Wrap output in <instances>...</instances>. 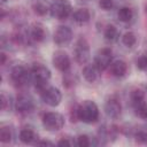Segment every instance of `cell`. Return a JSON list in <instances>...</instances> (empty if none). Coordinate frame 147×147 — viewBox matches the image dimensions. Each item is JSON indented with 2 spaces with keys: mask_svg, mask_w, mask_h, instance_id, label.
I'll use <instances>...</instances> for the list:
<instances>
[{
  "mask_svg": "<svg viewBox=\"0 0 147 147\" xmlns=\"http://www.w3.org/2000/svg\"><path fill=\"white\" fill-rule=\"evenodd\" d=\"M78 117L79 121L92 124L99 118V108L96 103L92 100H85L80 105H78Z\"/></svg>",
  "mask_w": 147,
  "mask_h": 147,
  "instance_id": "6da1fadb",
  "label": "cell"
},
{
  "mask_svg": "<svg viewBox=\"0 0 147 147\" xmlns=\"http://www.w3.org/2000/svg\"><path fill=\"white\" fill-rule=\"evenodd\" d=\"M30 72H31V80L34 83L36 88L42 91L45 87H47L48 80L51 79V71L46 65L37 63L30 69Z\"/></svg>",
  "mask_w": 147,
  "mask_h": 147,
  "instance_id": "7a4b0ae2",
  "label": "cell"
},
{
  "mask_svg": "<svg viewBox=\"0 0 147 147\" xmlns=\"http://www.w3.org/2000/svg\"><path fill=\"white\" fill-rule=\"evenodd\" d=\"M49 14L56 20H65L72 14V7L69 0H55L49 7Z\"/></svg>",
  "mask_w": 147,
  "mask_h": 147,
  "instance_id": "3957f363",
  "label": "cell"
},
{
  "mask_svg": "<svg viewBox=\"0 0 147 147\" xmlns=\"http://www.w3.org/2000/svg\"><path fill=\"white\" fill-rule=\"evenodd\" d=\"M42 125L47 131H59L64 125V117L56 111H48L42 116Z\"/></svg>",
  "mask_w": 147,
  "mask_h": 147,
  "instance_id": "277c9868",
  "label": "cell"
},
{
  "mask_svg": "<svg viewBox=\"0 0 147 147\" xmlns=\"http://www.w3.org/2000/svg\"><path fill=\"white\" fill-rule=\"evenodd\" d=\"M90 55H91V51H90L88 41L84 37L78 38L74 47V56L76 62H78L79 64H85L90 60Z\"/></svg>",
  "mask_w": 147,
  "mask_h": 147,
  "instance_id": "5b68a950",
  "label": "cell"
},
{
  "mask_svg": "<svg viewBox=\"0 0 147 147\" xmlns=\"http://www.w3.org/2000/svg\"><path fill=\"white\" fill-rule=\"evenodd\" d=\"M40 98L44 103L49 107H56L60 105L62 100V94L59 88L54 86H47L42 91H40Z\"/></svg>",
  "mask_w": 147,
  "mask_h": 147,
  "instance_id": "8992f818",
  "label": "cell"
},
{
  "mask_svg": "<svg viewBox=\"0 0 147 147\" xmlns=\"http://www.w3.org/2000/svg\"><path fill=\"white\" fill-rule=\"evenodd\" d=\"M10 78L17 86H24L31 79V72L24 65H15L10 71Z\"/></svg>",
  "mask_w": 147,
  "mask_h": 147,
  "instance_id": "52a82bcc",
  "label": "cell"
},
{
  "mask_svg": "<svg viewBox=\"0 0 147 147\" xmlns=\"http://www.w3.org/2000/svg\"><path fill=\"white\" fill-rule=\"evenodd\" d=\"M111 62H113V52L110 48L105 47V48H101L100 51H98L93 63L99 68L100 71H103L109 68Z\"/></svg>",
  "mask_w": 147,
  "mask_h": 147,
  "instance_id": "ba28073f",
  "label": "cell"
},
{
  "mask_svg": "<svg viewBox=\"0 0 147 147\" xmlns=\"http://www.w3.org/2000/svg\"><path fill=\"white\" fill-rule=\"evenodd\" d=\"M53 39L57 46H67L72 40V30L67 25H60L55 30Z\"/></svg>",
  "mask_w": 147,
  "mask_h": 147,
  "instance_id": "9c48e42d",
  "label": "cell"
},
{
  "mask_svg": "<svg viewBox=\"0 0 147 147\" xmlns=\"http://www.w3.org/2000/svg\"><path fill=\"white\" fill-rule=\"evenodd\" d=\"M52 62L53 65L61 72H67L70 69V64H71L69 55L63 51H56L53 54Z\"/></svg>",
  "mask_w": 147,
  "mask_h": 147,
  "instance_id": "30bf717a",
  "label": "cell"
},
{
  "mask_svg": "<svg viewBox=\"0 0 147 147\" xmlns=\"http://www.w3.org/2000/svg\"><path fill=\"white\" fill-rule=\"evenodd\" d=\"M15 107H16V109H17L18 113H21V114H28V113L32 111V109L34 107V102H33V99L30 95H28V94H21L16 99Z\"/></svg>",
  "mask_w": 147,
  "mask_h": 147,
  "instance_id": "8fae6325",
  "label": "cell"
},
{
  "mask_svg": "<svg viewBox=\"0 0 147 147\" xmlns=\"http://www.w3.org/2000/svg\"><path fill=\"white\" fill-rule=\"evenodd\" d=\"M105 113L111 118H117L122 113V105L115 96H110L105 102Z\"/></svg>",
  "mask_w": 147,
  "mask_h": 147,
  "instance_id": "7c38bea8",
  "label": "cell"
},
{
  "mask_svg": "<svg viewBox=\"0 0 147 147\" xmlns=\"http://www.w3.org/2000/svg\"><path fill=\"white\" fill-rule=\"evenodd\" d=\"M130 100H131V103H132L136 113L138 115H140L144 107L146 106V103H145V92L141 91L140 88L132 90L131 93H130Z\"/></svg>",
  "mask_w": 147,
  "mask_h": 147,
  "instance_id": "4fadbf2b",
  "label": "cell"
},
{
  "mask_svg": "<svg viewBox=\"0 0 147 147\" xmlns=\"http://www.w3.org/2000/svg\"><path fill=\"white\" fill-rule=\"evenodd\" d=\"M109 71L114 77L122 78L127 72V64L123 60H115L109 65Z\"/></svg>",
  "mask_w": 147,
  "mask_h": 147,
  "instance_id": "5bb4252c",
  "label": "cell"
},
{
  "mask_svg": "<svg viewBox=\"0 0 147 147\" xmlns=\"http://www.w3.org/2000/svg\"><path fill=\"white\" fill-rule=\"evenodd\" d=\"M29 33L30 38L36 42H41L46 38V30L40 23H33L29 29Z\"/></svg>",
  "mask_w": 147,
  "mask_h": 147,
  "instance_id": "9a60e30c",
  "label": "cell"
},
{
  "mask_svg": "<svg viewBox=\"0 0 147 147\" xmlns=\"http://www.w3.org/2000/svg\"><path fill=\"white\" fill-rule=\"evenodd\" d=\"M71 17H72L75 23H77L79 25H83V24H86V23L90 22L91 11L87 8H78L71 14Z\"/></svg>",
  "mask_w": 147,
  "mask_h": 147,
  "instance_id": "2e32d148",
  "label": "cell"
},
{
  "mask_svg": "<svg viewBox=\"0 0 147 147\" xmlns=\"http://www.w3.org/2000/svg\"><path fill=\"white\" fill-rule=\"evenodd\" d=\"M99 74H100V70L94 63L86 64L83 69V76L88 83H94L99 78Z\"/></svg>",
  "mask_w": 147,
  "mask_h": 147,
  "instance_id": "e0dca14e",
  "label": "cell"
},
{
  "mask_svg": "<svg viewBox=\"0 0 147 147\" xmlns=\"http://www.w3.org/2000/svg\"><path fill=\"white\" fill-rule=\"evenodd\" d=\"M37 134L34 132L33 129L31 127H23L21 131H20V140L23 142V144H32L37 140Z\"/></svg>",
  "mask_w": 147,
  "mask_h": 147,
  "instance_id": "ac0fdd59",
  "label": "cell"
},
{
  "mask_svg": "<svg viewBox=\"0 0 147 147\" xmlns=\"http://www.w3.org/2000/svg\"><path fill=\"white\" fill-rule=\"evenodd\" d=\"M103 36H105V39L109 42H115L118 37H119V32L117 30L116 26L114 25H107L105 31H103Z\"/></svg>",
  "mask_w": 147,
  "mask_h": 147,
  "instance_id": "d6986e66",
  "label": "cell"
},
{
  "mask_svg": "<svg viewBox=\"0 0 147 147\" xmlns=\"http://www.w3.org/2000/svg\"><path fill=\"white\" fill-rule=\"evenodd\" d=\"M133 15H134V13L130 7H122V8H119V10L117 13L118 20L121 22H124V23L130 22L133 18Z\"/></svg>",
  "mask_w": 147,
  "mask_h": 147,
  "instance_id": "ffe728a7",
  "label": "cell"
},
{
  "mask_svg": "<svg viewBox=\"0 0 147 147\" xmlns=\"http://www.w3.org/2000/svg\"><path fill=\"white\" fill-rule=\"evenodd\" d=\"M13 139V131L9 125H2L0 129V141L3 144H9Z\"/></svg>",
  "mask_w": 147,
  "mask_h": 147,
  "instance_id": "44dd1931",
  "label": "cell"
},
{
  "mask_svg": "<svg viewBox=\"0 0 147 147\" xmlns=\"http://www.w3.org/2000/svg\"><path fill=\"white\" fill-rule=\"evenodd\" d=\"M0 103H1V109L3 111H8L11 109L13 107V99L9 94H7L6 92H1V96H0Z\"/></svg>",
  "mask_w": 147,
  "mask_h": 147,
  "instance_id": "7402d4cb",
  "label": "cell"
},
{
  "mask_svg": "<svg viewBox=\"0 0 147 147\" xmlns=\"http://www.w3.org/2000/svg\"><path fill=\"white\" fill-rule=\"evenodd\" d=\"M122 42L126 46V47H133L137 42V37L133 32L127 31L122 36Z\"/></svg>",
  "mask_w": 147,
  "mask_h": 147,
  "instance_id": "603a6c76",
  "label": "cell"
},
{
  "mask_svg": "<svg viewBox=\"0 0 147 147\" xmlns=\"http://www.w3.org/2000/svg\"><path fill=\"white\" fill-rule=\"evenodd\" d=\"M32 9H33V11H34L37 15H39V16H44V15H46V14L49 11V8H48L44 2H41V1L34 2L33 6H32Z\"/></svg>",
  "mask_w": 147,
  "mask_h": 147,
  "instance_id": "cb8c5ba5",
  "label": "cell"
},
{
  "mask_svg": "<svg viewBox=\"0 0 147 147\" xmlns=\"http://www.w3.org/2000/svg\"><path fill=\"white\" fill-rule=\"evenodd\" d=\"M134 138L140 144H147V129H138L134 132Z\"/></svg>",
  "mask_w": 147,
  "mask_h": 147,
  "instance_id": "d4e9b609",
  "label": "cell"
},
{
  "mask_svg": "<svg viewBox=\"0 0 147 147\" xmlns=\"http://www.w3.org/2000/svg\"><path fill=\"white\" fill-rule=\"evenodd\" d=\"M76 145L77 146H80V147H88L92 145V140L86 134H80L77 137V140H76Z\"/></svg>",
  "mask_w": 147,
  "mask_h": 147,
  "instance_id": "484cf974",
  "label": "cell"
},
{
  "mask_svg": "<svg viewBox=\"0 0 147 147\" xmlns=\"http://www.w3.org/2000/svg\"><path fill=\"white\" fill-rule=\"evenodd\" d=\"M136 65L139 70L141 71H147V54H142L140 55L137 61H136Z\"/></svg>",
  "mask_w": 147,
  "mask_h": 147,
  "instance_id": "4316f807",
  "label": "cell"
},
{
  "mask_svg": "<svg viewBox=\"0 0 147 147\" xmlns=\"http://www.w3.org/2000/svg\"><path fill=\"white\" fill-rule=\"evenodd\" d=\"M99 6L103 10H110L114 8L115 1L114 0H99Z\"/></svg>",
  "mask_w": 147,
  "mask_h": 147,
  "instance_id": "83f0119b",
  "label": "cell"
},
{
  "mask_svg": "<svg viewBox=\"0 0 147 147\" xmlns=\"http://www.w3.org/2000/svg\"><path fill=\"white\" fill-rule=\"evenodd\" d=\"M74 144H76V142L71 141L69 138H62V139L59 140V142H57L59 146H71V145H74Z\"/></svg>",
  "mask_w": 147,
  "mask_h": 147,
  "instance_id": "f1b7e54d",
  "label": "cell"
},
{
  "mask_svg": "<svg viewBox=\"0 0 147 147\" xmlns=\"http://www.w3.org/2000/svg\"><path fill=\"white\" fill-rule=\"evenodd\" d=\"M36 145H44V146H53V142L48 141V140H37L36 141Z\"/></svg>",
  "mask_w": 147,
  "mask_h": 147,
  "instance_id": "f546056e",
  "label": "cell"
},
{
  "mask_svg": "<svg viewBox=\"0 0 147 147\" xmlns=\"http://www.w3.org/2000/svg\"><path fill=\"white\" fill-rule=\"evenodd\" d=\"M140 117H142V118H145V119H147V105L144 107V109H142V111L140 113V115H139Z\"/></svg>",
  "mask_w": 147,
  "mask_h": 147,
  "instance_id": "4dcf8cb0",
  "label": "cell"
},
{
  "mask_svg": "<svg viewBox=\"0 0 147 147\" xmlns=\"http://www.w3.org/2000/svg\"><path fill=\"white\" fill-rule=\"evenodd\" d=\"M145 13L147 14V1H146V3H145Z\"/></svg>",
  "mask_w": 147,
  "mask_h": 147,
  "instance_id": "1f68e13d",
  "label": "cell"
}]
</instances>
